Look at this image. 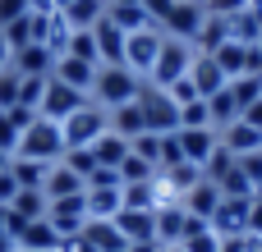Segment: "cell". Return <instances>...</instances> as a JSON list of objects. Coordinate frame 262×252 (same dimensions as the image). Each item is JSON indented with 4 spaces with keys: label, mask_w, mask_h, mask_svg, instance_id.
Instances as JSON below:
<instances>
[{
    "label": "cell",
    "mask_w": 262,
    "mask_h": 252,
    "mask_svg": "<svg viewBox=\"0 0 262 252\" xmlns=\"http://www.w3.org/2000/svg\"><path fill=\"white\" fill-rule=\"evenodd\" d=\"M14 156H23V161H41V165H55V161L64 156V129H60L55 119L37 115V119L18 133Z\"/></svg>",
    "instance_id": "1"
},
{
    "label": "cell",
    "mask_w": 262,
    "mask_h": 252,
    "mask_svg": "<svg viewBox=\"0 0 262 252\" xmlns=\"http://www.w3.org/2000/svg\"><path fill=\"white\" fill-rule=\"evenodd\" d=\"M138 92H143V78L134 69H124V64H101L97 69V83H92V101L97 106L115 110V106L138 101Z\"/></svg>",
    "instance_id": "2"
},
{
    "label": "cell",
    "mask_w": 262,
    "mask_h": 252,
    "mask_svg": "<svg viewBox=\"0 0 262 252\" xmlns=\"http://www.w3.org/2000/svg\"><path fill=\"white\" fill-rule=\"evenodd\" d=\"M60 129H64V152H69V147H92V142L111 129V110L97 106V101L88 96V101H83L64 124H60Z\"/></svg>",
    "instance_id": "3"
},
{
    "label": "cell",
    "mask_w": 262,
    "mask_h": 252,
    "mask_svg": "<svg viewBox=\"0 0 262 252\" xmlns=\"http://www.w3.org/2000/svg\"><path fill=\"white\" fill-rule=\"evenodd\" d=\"M189 64H193V46L180 41V37H161L157 64H152V73H147L143 83H152V87H170V83H180V78L189 73Z\"/></svg>",
    "instance_id": "4"
},
{
    "label": "cell",
    "mask_w": 262,
    "mask_h": 252,
    "mask_svg": "<svg viewBox=\"0 0 262 252\" xmlns=\"http://www.w3.org/2000/svg\"><path fill=\"white\" fill-rule=\"evenodd\" d=\"M138 106H143V119H147V133H180V106L166 87H152L143 83L138 92Z\"/></svg>",
    "instance_id": "5"
},
{
    "label": "cell",
    "mask_w": 262,
    "mask_h": 252,
    "mask_svg": "<svg viewBox=\"0 0 262 252\" xmlns=\"http://www.w3.org/2000/svg\"><path fill=\"white\" fill-rule=\"evenodd\" d=\"M161 28L152 23V28H143V32H129L124 37V69H134L138 78H147L152 73V64H157V51H161Z\"/></svg>",
    "instance_id": "6"
},
{
    "label": "cell",
    "mask_w": 262,
    "mask_h": 252,
    "mask_svg": "<svg viewBox=\"0 0 262 252\" xmlns=\"http://www.w3.org/2000/svg\"><path fill=\"white\" fill-rule=\"evenodd\" d=\"M203 18H207L203 0H175V5H170V14L161 18V32H166V37H180V41H189V46H193V37H198Z\"/></svg>",
    "instance_id": "7"
},
{
    "label": "cell",
    "mask_w": 262,
    "mask_h": 252,
    "mask_svg": "<svg viewBox=\"0 0 262 252\" xmlns=\"http://www.w3.org/2000/svg\"><path fill=\"white\" fill-rule=\"evenodd\" d=\"M88 96L78 92V87H69V83H60V78H46V92H41V106H37V115H46V119H55V124H64L78 106H83Z\"/></svg>",
    "instance_id": "8"
},
{
    "label": "cell",
    "mask_w": 262,
    "mask_h": 252,
    "mask_svg": "<svg viewBox=\"0 0 262 252\" xmlns=\"http://www.w3.org/2000/svg\"><path fill=\"white\" fill-rule=\"evenodd\" d=\"M46 220H51V230H55L60 239H74V234L88 225V202H83V193H78V197L46 202Z\"/></svg>",
    "instance_id": "9"
},
{
    "label": "cell",
    "mask_w": 262,
    "mask_h": 252,
    "mask_svg": "<svg viewBox=\"0 0 262 252\" xmlns=\"http://www.w3.org/2000/svg\"><path fill=\"white\" fill-rule=\"evenodd\" d=\"M249 202H253V197H221V207L207 216V225H212L221 239H239V234H249Z\"/></svg>",
    "instance_id": "10"
},
{
    "label": "cell",
    "mask_w": 262,
    "mask_h": 252,
    "mask_svg": "<svg viewBox=\"0 0 262 252\" xmlns=\"http://www.w3.org/2000/svg\"><path fill=\"white\" fill-rule=\"evenodd\" d=\"M175 138H180V152H184V161H189V165H198V170H203V165L212 161V152L221 147V133H216L212 124H207V129H180Z\"/></svg>",
    "instance_id": "11"
},
{
    "label": "cell",
    "mask_w": 262,
    "mask_h": 252,
    "mask_svg": "<svg viewBox=\"0 0 262 252\" xmlns=\"http://www.w3.org/2000/svg\"><path fill=\"white\" fill-rule=\"evenodd\" d=\"M189 83H193V92L207 101V96H216V92H221L230 78H226V69H221L212 55H198V51H193V64H189Z\"/></svg>",
    "instance_id": "12"
},
{
    "label": "cell",
    "mask_w": 262,
    "mask_h": 252,
    "mask_svg": "<svg viewBox=\"0 0 262 252\" xmlns=\"http://www.w3.org/2000/svg\"><path fill=\"white\" fill-rule=\"evenodd\" d=\"M97 69H101V64H88V60H78V55H60V60H55V69H51V78H60V83L78 87L83 96H92Z\"/></svg>",
    "instance_id": "13"
},
{
    "label": "cell",
    "mask_w": 262,
    "mask_h": 252,
    "mask_svg": "<svg viewBox=\"0 0 262 252\" xmlns=\"http://www.w3.org/2000/svg\"><path fill=\"white\" fill-rule=\"evenodd\" d=\"M221 147L239 161V156H253V152H262V129H253L249 119H235V124H226L221 129Z\"/></svg>",
    "instance_id": "14"
},
{
    "label": "cell",
    "mask_w": 262,
    "mask_h": 252,
    "mask_svg": "<svg viewBox=\"0 0 262 252\" xmlns=\"http://www.w3.org/2000/svg\"><path fill=\"white\" fill-rule=\"evenodd\" d=\"M92 41H97V64H124V32L101 14V23H92Z\"/></svg>",
    "instance_id": "15"
},
{
    "label": "cell",
    "mask_w": 262,
    "mask_h": 252,
    "mask_svg": "<svg viewBox=\"0 0 262 252\" xmlns=\"http://www.w3.org/2000/svg\"><path fill=\"white\" fill-rule=\"evenodd\" d=\"M111 220H115V230L124 234V243H152V239H157V220H152V211H129V207H120Z\"/></svg>",
    "instance_id": "16"
},
{
    "label": "cell",
    "mask_w": 262,
    "mask_h": 252,
    "mask_svg": "<svg viewBox=\"0 0 262 252\" xmlns=\"http://www.w3.org/2000/svg\"><path fill=\"white\" fill-rule=\"evenodd\" d=\"M152 220H157V243H161V248H175V243L189 234V211H184V207H157Z\"/></svg>",
    "instance_id": "17"
},
{
    "label": "cell",
    "mask_w": 262,
    "mask_h": 252,
    "mask_svg": "<svg viewBox=\"0 0 262 252\" xmlns=\"http://www.w3.org/2000/svg\"><path fill=\"white\" fill-rule=\"evenodd\" d=\"M23 78H51V69H55V55L41 46V41H32V46H23V51H14V60H9Z\"/></svg>",
    "instance_id": "18"
},
{
    "label": "cell",
    "mask_w": 262,
    "mask_h": 252,
    "mask_svg": "<svg viewBox=\"0 0 262 252\" xmlns=\"http://www.w3.org/2000/svg\"><path fill=\"white\" fill-rule=\"evenodd\" d=\"M14 248H18V252H60V234H55V230H51V220L41 216V220H32V225H23V230H18Z\"/></svg>",
    "instance_id": "19"
},
{
    "label": "cell",
    "mask_w": 262,
    "mask_h": 252,
    "mask_svg": "<svg viewBox=\"0 0 262 252\" xmlns=\"http://www.w3.org/2000/svg\"><path fill=\"white\" fill-rule=\"evenodd\" d=\"M55 14L74 28V32H83V28H92V23H101V14H106V0H60L55 5Z\"/></svg>",
    "instance_id": "20"
},
{
    "label": "cell",
    "mask_w": 262,
    "mask_h": 252,
    "mask_svg": "<svg viewBox=\"0 0 262 252\" xmlns=\"http://www.w3.org/2000/svg\"><path fill=\"white\" fill-rule=\"evenodd\" d=\"M41 193H46V202H60V197H78L83 193V179L64 165V161H55L51 170H46V184H41Z\"/></svg>",
    "instance_id": "21"
},
{
    "label": "cell",
    "mask_w": 262,
    "mask_h": 252,
    "mask_svg": "<svg viewBox=\"0 0 262 252\" xmlns=\"http://www.w3.org/2000/svg\"><path fill=\"white\" fill-rule=\"evenodd\" d=\"M78 234L88 239V248H92V252H124V248H129L124 234L115 230V220H88Z\"/></svg>",
    "instance_id": "22"
},
{
    "label": "cell",
    "mask_w": 262,
    "mask_h": 252,
    "mask_svg": "<svg viewBox=\"0 0 262 252\" xmlns=\"http://www.w3.org/2000/svg\"><path fill=\"white\" fill-rule=\"evenodd\" d=\"M216 207H221V188H216V184L203 174V179L189 188V197H184V211H189V216H198V220H207Z\"/></svg>",
    "instance_id": "23"
},
{
    "label": "cell",
    "mask_w": 262,
    "mask_h": 252,
    "mask_svg": "<svg viewBox=\"0 0 262 252\" xmlns=\"http://www.w3.org/2000/svg\"><path fill=\"white\" fill-rule=\"evenodd\" d=\"M212 60L226 69V78H244V73H253V69H249V46H244V41H235V37H230L226 46H216V51H212Z\"/></svg>",
    "instance_id": "24"
},
{
    "label": "cell",
    "mask_w": 262,
    "mask_h": 252,
    "mask_svg": "<svg viewBox=\"0 0 262 252\" xmlns=\"http://www.w3.org/2000/svg\"><path fill=\"white\" fill-rule=\"evenodd\" d=\"M92 156H97V165H106V170H120V161L129 156V138H120L115 129H106V133L92 142Z\"/></svg>",
    "instance_id": "25"
},
{
    "label": "cell",
    "mask_w": 262,
    "mask_h": 252,
    "mask_svg": "<svg viewBox=\"0 0 262 252\" xmlns=\"http://www.w3.org/2000/svg\"><path fill=\"white\" fill-rule=\"evenodd\" d=\"M83 202H88V220H111L124 207L120 188H83Z\"/></svg>",
    "instance_id": "26"
},
{
    "label": "cell",
    "mask_w": 262,
    "mask_h": 252,
    "mask_svg": "<svg viewBox=\"0 0 262 252\" xmlns=\"http://www.w3.org/2000/svg\"><path fill=\"white\" fill-rule=\"evenodd\" d=\"M106 18L129 37V32H143V28H152V14L143 9V5H106Z\"/></svg>",
    "instance_id": "27"
},
{
    "label": "cell",
    "mask_w": 262,
    "mask_h": 252,
    "mask_svg": "<svg viewBox=\"0 0 262 252\" xmlns=\"http://www.w3.org/2000/svg\"><path fill=\"white\" fill-rule=\"evenodd\" d=\"M226 41H230V23L216 18V14H207L203 28H198V37H193V51H198V55H212V51L226 46Z\"/></svg>",
    "instance_id": "28"
},
{
    "label": "cell",
    "mask_w": 262,
    "mask_h": 252,
    "mask_svg": "<svg viewBox=\"0 0 262 252\" xmlns=\"http://www.w3.org/2000/svg\"><path fill=\"white\" fill-rule=\"evenodd\" d=\"M111 129H115L120 138H138V133H147L143 106H138V101H129V106H115V110H111Z\"/></svg>",
    "instance_id": "29"
},
{
    "label": "cell",
    "mask_w": 262,
    "mask_h": 252,
    "mask_svg": "<svg viewBox=\"0 0 262 252\" xmlns=\"http://www.w3.org/2000/svg\"><path fill=\"white\" fill-rule=\"evenodd\" d=\"M207 119H212V129L221 133L226 124H235L239 119V106H235V96H230V83L216 92V96H207Z\"/></svg>",
    "instance_id": "30"
},
{
    "label": "cell",
    "mask_w": 262,
    "mask_h": 252,
    "mask_svg": "<svg viewBox=\"0 0 262 252\" xmlns=\"http://www.w3.org/2000/svg\"><path fill=\"white\" fill-rule=\"evenodd\" d=\"M46 170H51V165H41V161H23V156L9 161V174H14L18 188H41V184H46Z\"/></svg>",
    "instance_id": "31"
},
{
    "label": "cell",
    "mask_w": 262,
    "mask_h": 252,
    "mask_svg": "<svg viewBox=\"0 0 262 252\" xmlns=\"http://www.w3.org/2000/svg\"><path fill=\"white\" fill-rule=\"evenodd\" d=\"M120 197H124L129 211H157V188H152V179H143V184H124Z\"/></svg>",
    "instance_id": "32"
},
{
    "label": "cell",
    "mask_w": 262,
    "mask_h": 252,
    "mask_svg": "<svg viewBox=\"0 0 262 252\" xmlns=\"http://www.w3.org/2000/svg\"><path fill=\"white\" fill-rule=\"evenodd\" d=\"M230 96H235V106H239V115H244V106H253L262 96V73H244V78H230Z\"/></svg>",
    "instance_id": "33"
},
{
    "label": "cell",
    "mask_w": 262,
    "mask_h": 252,
    "mask_svg": "<svg viewBox=\"0 0 262 252\" xmlns=\"http://www.w3.org/2000/svg\"><path fill=\"white\" fill-rule=\"evenodd\" d=\"M0 32H5V41H9V55L37 41V32H32V14H23V18H14V23H9V28H0Z\"/></svg>",
    "instance_id": "34"
},
{
    "label": "cell",
    "mask_w": 262,
    "mask_h": 252,
    "mask_svg": "<svg viewBox=\"0 0 262 252\" xmlns=\"http://www.w3.org/2000/svg\"><path fill=\"white\" fill-rule=\"evenodd\" d=\"M18 87H23V73L14 64H0V110H14L18 106Z\"/></svg>",
    "instance_id": "35"
},
{
    "label": "cell",
    "mask_w": 262,
    "mask_h": 252,
    "mask_svg": "<svg viewBox=\"0 0 262 252\" xmlns=\"http://www.w3.org/2000/svg\"><path fill=\"white\" fill-rule=\"evenodd\" d=\"M60 161H64V165H69V170H74V174H78L83 184H88V174L97 170V156H92V147H69V152H64Z\"/></svg>",
    "instance_id": "36"
},
{
    "label": "cell",
    "mask_w": 262,
    "mask_h": 252,
    "mask_svg": "<svg viewBox=\"0 0 262 252\" xmlns=\"http://www.w3.org/2000/svg\"><path fill=\"white\" fill-rule=\"evenodd\" d=\"M152 174H157V170H152L143 156H134V152L120 161V188H124V184H143V179H152Z\"/></svg>",
    "instance_id": "37"
},
{
    "label": "cell",
    "mask_w": 262,
    "mask_h": 252,
    "mask_svg": "<svg viewBox=\"0 0 262 252\" xmlns=\"http://www.w3.org/2000/svg\"><path fill=\"white\" fill-rule=\"evenodd\" d=\"M64 55H78V60H88V64H97V41H92V28H83V32H74L69 37V51Z\"/></svg>",
    "instance_id": "38"
},
{
    "label": "cell",
    "mask_w": 262,
    "mask_h": 252,
    "mask_svg": "<svg viewBox=\"0 0 262 252\" xmlns=\"http://www.w3.org/2000/svg\"><path fill=\"white\" fill-rule=\"evenodd\" d=\"M41 92H46V78H23V87H18V106L37 115V106H41Z\"/></svg>",
    "instance_id": "39"
},
{
    "label": "cell",
    "mask_w": 262,
    "mask_h": 252,
    "mask_svg": "<svg viewBox=\"0 0 262 252\" xmlns=\"http://www.w3.org/2000/svg\"><path fill=\"white\" fill-rule=\"evenodd\" d=\"M212 119H207V101H189V106H180V129H207Z\"/></svg>",
    "instance_id": "40"
},
{
    "label": "cell",
    "mask_w": 262,
    "mask_h": 252,
    "mask_svg": "<svg viewBox=\"0 0 262 252\" xmlns=\"http://www.w3.org/2000/svg\"><path fill=\"white\" fill-rule=\"evenodd\" d=\"M18 133H23V129L9 119V110H0V152H9V156H14V147H18Z\"/></svg>",
    "instance_id": "41"
},
{
    "label": "cell",
    "mask_w": 262,
    "mask_h": 252,
    "mask_svg": "<svg viewBox=\"0 0 262 252\" xmlns=\"http://www.w3.org/2000/svg\"><path fill=\"white\" fill-rule=\"evenodd\" d=\"M23 14H32V5L28 0H0V28H9L14 18H23Z\"/></svg>",
    "instance_id": "42"
},
{
    "label": "cell",
    "mask_w": 262,
    "mask_h": 252,
    "mask_svg": "<svg viewBox=\"0 0 262 252\" xmlns=\"http://www.w3.org/2000/svg\"><path fill=\"white\" fill-rule=\"evenodd\" d=\"M14 197H18V184H14V174H9V170H0V207H9Z\"/></svg>",
    "instance_id": "43"
},
{
    "label": "cell",
    "mask_w": 262,
    "mask_h": 252,
    "mask_svg": "<svg viewBox=\"0 0 262 252\" xmlns=\"http://www.w3.org/2000/svg\"><path fill=\"white\" fill-rule=\"evenodd\" d=\"M249 234H262V193L249 202Z\"/></svg>",
    "instance_id": "44"
},
{
    "label": "cell",
    "mask_w": 262,
    "mask_h": 252,
    "mask_svg": "<svg viewBox=\"0 0 262 252\" xmlns=\"http://www.w3.org/2000/svg\"><path fill=\"white\" fill-rule=\"evenodd\" d=\"M239 119H249L253 129H262V96L253 101V106H244V115H239Z\"/></svg>",
    "instance_id": "45"
},
{
    "label": "cell",
    "mask_w": 262,
    "mask_h": 252,
    "mask_svg": "<svg viewBox=\"0 0 262 252\" xmlns=\"http://www.w3.org/2000/svg\"><path fill=\"white\" fill-rule=\"evenodd\" d=\"M124 252H161V243H157V239H152V243H129Z\"/></svg>",
    "instance_id": "46"
},
{
    "label": "cell",
    "mask_w": 262,
    "mask_h": 252,
    "mask_svg": "<svg viewBox=\"0 0 262 252\" xmlns=\"http://www.w3.org/2000/svg\"><path fill=\"white\" fill-rule=\"evenodd\" d=\"M14 55H9V41H5V32H0V64H9Z\"/></svg>",
    "instance_id": "47"
},
{
    "label": "cell",
    "mask_w": 262,
    "mask_h": 252,
    "mask_svg": "<svg viewBox=\"0 0 262 252\" xmlns=\"http://www.w3.org/2000/svg\"><path fill=\"white\" fill-rule=\"evenodd\" d=\"M0 252H18V248H14V239H9L5 230H0Z\"/></svg>",
    "instance_id": "48"
},
{
    "label": "cell",
    "mask_w": 262,
    "mask_h": 252,
    "mask_svg": "<svg viewBox=\"0 0 262 252\" xmlns=\"http://www.w3.org/2000/svg\"><path fill=\"white\" fill-rule=\"evenodd\" d=\"M249 14H253V18L262 23V0H249Z\"/></svg>",
    "instance_id": "49"
},
{
    "label": "cell",
    "mask_w": 262,
    "mask_h": 252,
    "mask_svg": "<svg viewBox=\"0 0 262 252\" xmlns=\"http://www.w3.org/2000/svg\"><path fill=\"white\" fill-rule=\"evenodd\" d=\"M9 161H14V156H9V152H0V170H9Z\"/></svg>",
    "instance_id": "50"
},
{
    "label": "cell",
    "mask_w": 262,
    "mask_h": 252,
    "mask_svg": "<svg viewBox=\"0 0 262 252\" xmlns=\"http://www.w3.org/2000/svg\"><path fill=\"white\" fill-rule=\"evenodd\" d=\"M161 252H184V248H180V243H175V248H161Z\"/></svg>",
    "instance_id": "51"
},
{
    "label": "cell",
    "mask_w": 262,
    "mask_h": 252,
    "mask_svg": "<svg viewBox=\"0 0 262 252\" xmlns=\"http://www.w3.org/2000/svg\"><path fill=\"white\" fill-rule=\"evenodd\" d=\"M258 193H262V184H258Z\"/></svg>",
    "instance_id": "52"
},
{
    "label": "cell",
    "mask_w": 262,
    "mask_h": 252,
    "mask_svg": "<svg viewBox=\"0 0 262 252\" xmlns=\"http://www.w3.org/2000/svg\"><path fill=\"white\" fill-rule=\"evenodd\" d=\"M258 46H262V41H258Z\"/></svg>",
    "instance_id": "53"
}]
</instances>
